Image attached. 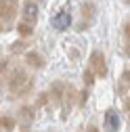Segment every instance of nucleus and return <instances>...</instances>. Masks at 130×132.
<instances>
[{
  "label": "nucleus",
  "instance_id": "13",
  "mask_svg": "<svg viewBox=\"0 0 130 132\" xmlns=\"http://www.w3.org/2000/svg\"><path fill=\"white\" fill-rule=\"evenodd\" d=\"M124 2H126V4H130V0H124Z\"/></svg>",
  "mask_w": 130,
  "mask_h": 132
},
{
  "label": "nucleus",
  "instance_id": "4",
  "mask_svg": "<svg viewBox=\"0 0 130 132\" xmlns=\"http://www.w3.org/2000/svg\"><path fill=\"white\" fill-rule=\"evenodd\" d=\"M71 25V13L69 11H59L55 17H53V27L63 31V29H67Z\"/></svg>",
  "mask_w": 130,
  "mask_h": 132
},
{
  "label": "nucleus",
  "instance_id": "8",
  "mask_svg": "<svg viewBox=\"0 0 130 132\" xmlns=\"http://www.w3.org/2000/svg\"><path fill=\"white\" fill-rule=\"evenodd\" d=\"M0 126H2V130H13L15 120H13V118H6V115H2V120H0Z\"/></svg>",
  "mask_w": 130,
  "mask_h": 132
},
{
  "label": "nucleus",
  "instance_id": "6",
  "mask_svg": "<svg viewBox=\"0 0 130 132\" xmlns=\"http://www.w3.org/2000/svg\"><path fill=\"white\" fill-rule=\"evenodd\" d=\"M0 9H2V25L4 23H9L13 17H15V0H2L0 2Z\"/></svg>",
  "mask_w": 130,
  "mask_h": 132
},
{
  "label": "nucleus",
  "instance_id": "7",
  "mask_svg": "<svg viewBox=\"0 0 130 132\" xmlns=\"http://www.w3.org/2000/svg\"><path fill=\"white\" fill-rule=\"evenodd\" d=\"M25 61L31 65V67H44V59H42V55H38L36 51H29V53L25 55Z\"/></svg>",
  "mask_w": 130,
  "mask_h": 132
},
{
  "label": "nucleus",
  "instance_id": "9",
  "mask_svg": "<svg viewBox=\"0 0 130 132\" xmlns=\"http://www.w3.org/2000/svg\"><path fill=\"white\" fill-rule=\"evenodd\" d=\"M17 29H19V34H23V36H29V34H31V25H29V23H25V21H23V23H19V27H17Z\"/></svg>",
  "mask_w": 130,
  "mask_h": 132
},
{
  "label": "nucleus",
  "instance_id": "10",
  "mask_svg": "<svg viewBox=\"0 0 130 132\" xmlns=\"http://www.w3.org/2000/svg\"><path fill=\"white\" fill-rule=\"evenodd\" d=\"M84 82H86L88 86L94 82V71H92V69H86V73H84Z\"/></svg>",
  "mask_w": 130,
  "mask_h": 132
},
{
  "label": "nucleus",
  "instance_id": "1",
  "mask_svg": "<svg viewBox=\"0 0 130 132\" xmlns=\"http://www.w3.org/2000/svg\"><path fill=\"white\" fill-rule=\"evenodd\" d=\"M29 88H31V78L21 69H15L9 80V90L13 94H25Z\"/></svg>",
  "mask_w": 130,
  "mask_h": 132
},
{
  "label": "nucleus",
  "instance_id": "2",
  "mask_svg": "<svg viewBox=\"0 0 130 132\" xmlns=\"http://www.w3.org/2000/svg\"><path fill=\"white\" fill-rule=\"evenodd\" d=\"M90 69L99 76V78H105L107 76V63H105V57L99 53V51H94L90 55Z\"/></svg>",
  "mask_w": 130,
  "mask_h": 132
},
{
  "label": "nucleus",
  "instance_id": "5",
  "mask_svg": "<svg viewBox=\"0 0 130 132\" xmlns=\"http://www.w3.org/2000/svg\"><path fill=\"white\" fill-rule=\"evenodd\" d=\"M21 15H23V19H25V23H34V21H38V4H34V2H27L23 9H21Z\"/></svg>",
  "mask_w": 130,
  "mask_h": 132
},
{
  "label": "nucleus",
  "instance_id": "3",
  "mask_svg": "<svg viewBox=\"0 0 130 132\" xmlns=\"http://www.w3.org/2000/svg\"><path fill=\"white\" fill-rule=\"evenodd\" d=\"M103 124H105V132H118L122 120H120V113L116 109H107L105 111V118H103Z\"/></svg>",
  "mask_w": 130,
  "mask_h": 132
},
{
  "label": "nucleus",
  "instance_id": "11",
  "mask_svg": "<svg viewBox=\"0 0 130 132\" xmlns=\"http://www.w3.org/2000/svg\"><path fill=\"white\" fill-rule=\"evenodd\" d=\"M124 34H126V38H128V42H130V23L124 25Z\"/></svg>",
  "mask_w": 130,
  "mask_h": 132
},
{
  "label": "nucleus",
  "instance_id": "12",
  "mask_svg": "<svg viewBox=\"0 0 130 132\" xmlns=\"http://www.w3.org/2000/svg\"><path fill=\"white\" fill-rule=\"evenodd\" d=\"M88 132H99V128H94V126H88Z\"/></svg>",
  "mask_w": 130,
  "mask_h": 132
}]
</instances>
